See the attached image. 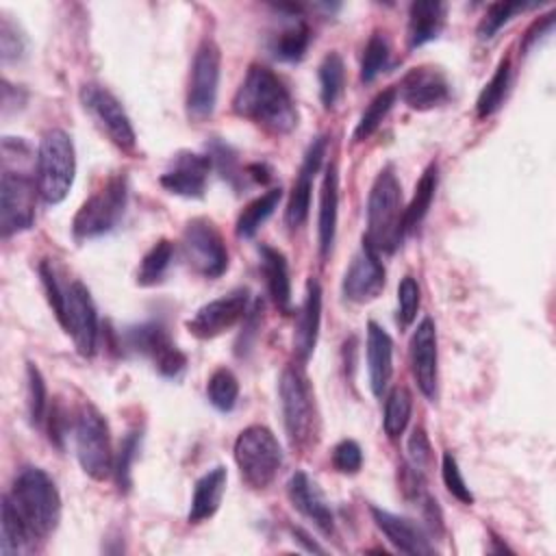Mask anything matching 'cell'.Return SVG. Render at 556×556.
I'll use <instances>...</instances> for the list:
<instances>
[{
    "label": "cell",
    "mask_w": 556,
    "mask_h": 556,
    "mask_svg": "<svg viewBox=\"0 0 556 556\" xmlns=\"http://www.w3.org/2000/svg\"><path fill=\"white\" fill-rule=\"evenodd\" d=\"M37 539L20 519L17 510L13 508L11 500L2 497V513H0V554L2 556H17L28 554L35 549Z\"/></svg>",
    "instance_id": "f546056e"
},
{
    "label": "cell",
    "mask_w": 556,
    "mask_h": 556,
    "mask_svg": "<svg viewBox=\"0 0 556 556\" xmlns=\"http://www.w3.org/2000/svg\"><path fill=\"white\" fill-rule=\"evenodd\" d=\"M382 289H384V265L380 261V254L369 243L363 241L361 252L354 256V261L350 263L343 276V282H341L343 298L356 304H365L376 300Z\"/></svg>",
    "instance_id": "ac0fdd59"
},
{
    "label": "cell",
    "mask_w": 556,
    "mask_h": 556,
    "mask_svg": "<svg viewBox=\"0 0 556 556\" xmlns=\"http://www.w3.org/2000/svg\"><path fill=\"white\" fill-rule=\"evenodd\" d=\"M172 256H174V245L167 239L156 241L141 258L139 269H137V285L141 287H152L156 282L163 280L165 271L172 265Z\"/></svg>",
    "instance_id": "8d00e7d4"
},
{
    "label": "cell",
    "mask_w": 556,
    "mask_h": 556,
    "mask_svg": "<svg viewBox=\"0 0 556 556\" xmlns=\"http://www.w3.org/2000/svg\"><path fill=\"white\" fill-rule=\"evenodd\" d=\"M395 89L404 104H408L415 111L441 106L450 100L452 93L447 76L443 74V70L434 65H419L408 70Z\"/></svg>",
    "instance_id": "e0dca14e"
},
{
    "label": "cell",
    "mask_w": 556,
    "mask_h": 556,
    "mask_svg": "<svg viewBox=\"0 0 556 556\" xmlns=\"http://www.w3.org/2000/svg\"><path fill=\"white\" fill-rule=\"evenodd\" d=\"M337 213H339V174L337 165L330 163L326 167L319 193V217H317V237H319V254L326 258L332 250L337 235Z\"/></svg>",
    "instance_id": "484cf974"
},
{
    "label": "cell",
    "mask_w": 556,
    "mask_h": 556,
    "mask_svg": "<svg viewBox=\"0 0 556 556\" xmlns=\"http://www.w3.org/2000/svg\"><path fill=\"white\" fill-rule=\"evenodd\" d=\"M387 61H389V41L382 33H374L363 48L361 80L374 83L376 76L387 67Z\"/></svg>",
    "instance_id": "f35d334b"
},
{
    "label": "cell",
    "mask_w": 556,
    "mask_h": 556,
    "mask_svg": "<svg viewBox=\"0 0 556 556\" xmlns=\"http://www.w3.org/2000/svg\"><path fill=\"white\" fill-rule=\"evenodd\" d=\"M219 74H222V52L215 41L204 39L191 61L189 80H187V115L193 122H204L213 115L217 104V89H219Z\"/></svg>",
    "instance_id": "9c48e42d"
},
{
    "label": "cell",
    "mask_w": 556,
    "mask_h": 556,
    "mask_svg": "<svg viewBox=\"0 0 556 556\" xmlns=\"http://www.w3.org/2000/svg\"><path fill=\"white\" fill-rule=\"evenodd\" d=\"M206 397H208L211 406H215L219 413H230L239 397L237 376L226 367L215 369L211 374V378L206 380Z\"/></svg>",
    "instance_id": "74e56055"
},
{
    "label": "cell",
    "mask_w": 556,
    "mask_h": 556,
    "mask_svg": "<svg viewBox=\"0 0 556 556\" xmlns=\"http://www.w3.org/2000/svg\"><path fill=\"white\" fill-rule=\"evenodd\" d=\"M282 424L289 439V445L298 452H306L317 441V404L313 387L302 367H285L278 384Z\"/></svg>",
    "instance_id": "277c9868"
},
{
    "label": "cell",
    "mask_w": 556,
    "mask_h": 556,
    "mask_svg": "<svg viewBox=\"0 0 556 556\" xmlns=\"http://www.w3.org/2000/svg\"><path fill=\"white\" fill-rule=\"evenodd\" d=\"M404 206L402 185L395 167L384 165L367 198V232L363 241L369 243L378 254H391L404 239Z\"/></svg>",
    "instance_id": "7a4b0ae2"
},
{
    "label": "cell",
    "mask_w": 556,
    "mask_h": 556,
    "mask_svg": "<svg viewBox=\"0 0 556 556\" xmlns=\"http://www.w3.org/2000/svg\"><path fill=\"white\" fill-rule=\"evenodd\" d=\"M421 302V291L419 285L413 276H404L397 285V324L400 326H410L417 317Z\"/></svg>",
    "instance_id": "7bdbcfd3"
},
{
    "label": "cell",
    "mask_w": 556,
    "mask_h": 556,
    "mask_svg": "<svg viewBox=\"0 0 556 556\" xmlns=\"http://www.w3.org/2000/svg\"><path fill=\"white\" fill-rule=\"evenodd\" d=\"M287 495L289 502L298 513H302L306 519H311L324 534H330L334 528V515L332 508L317 486L315 480L308 478L304 471H295L287 482Z\"/></svg>",
    "instance_id": "7402d4cb"
},
{
    "label": "cell",
    "mask_w": 556,
    "mask_h": 556,
    "mask_svg": "<svg viewBox=\"0 0 556 556\" xmlns=\"http://www.w3.org/2000/svg\"><path fill=\"white\" fill-rule=\"evenodd\" d=\"M395 98H397V89H395V87H389V89H382V91L367 104V109L363 111V115L358 117V122H356V126H354V132H352V141H354V143L369 139V137L378 130V126L382 124V119L387 117V113L393 109Z\"/></svg>",
    "instance_id": "836d02e7"
},
{
    "label": "cell",
    "mask_w": 556,
    "mask_h": 556,
    "mask_svg": "<svg viewBox=\"0 0 556 556\" xmlns=\"http://www.w3.org/2000/svg\"><path fill=\"white\" fill-rule=\"evenodd\" d=\"M291 534H293V536H295V541H298V543H302L308 552H319V554L324 552V547H321V545H317V543H315V541H313L304 530H300V528H291Z\"/></svg>",
    "instance_id": "681fc988"
},
{
    "label": "cell",
    "mask_w": 556,
    "mask_h": 556,
    "mask_svg": "<svg viewBox=\"0 0 556 556\" xmlns=\"http://www.w3.org/2000/svg\"><path fill=\"white\" fill-rule=\"evenodd\" d=\"M552 28H554V11L547 13V15H541L539 20H534V22L530 24V28H528L526 35H523L521 50L528 52L530 48H534L541 39H545V37L552 33Z\"/></svg>",
    "instance_id": "c3c4849f"
},
{
    "label": "cell",
    "mask_w": 556,
    "mask_h": 556,
    "mask_svg": "<svg viewBox=\"0 0 556 556\" xmlns=\"http://www.w3.org/2000/svg\"><path fill=\"white\" fill-rule=\"evenodd\" d=\"M367 374H369V387L376 397H382L391 374H393V341L389 332L376 324H367Z\"/></svg>",
    "instance_id": "d4e9b609"
},
{
    "label": "cell",
    "mask_w": 556,
    "mask_h": 556,
    "mask_svg": "<svg viewBox=\"0 0 556 556\" xmlns=\"http://www.w3.org/2000/svg\"><path fill=\"white\" fill-rule=\"evenodd\" d=\"M332 465L341 473H356L363 465V450L356 441L343 439L332 447Z\"/></svg>",
    "instance_id": "7dc6e473"
},
{
    "label": "cell",
    "mask_w": 556,
    "mask_h": 556,
    "mask_svg": "<svg viewBox=\"0 0 556 556\" xmlns=\"http://www.w3.org/2000/svg\"><path fill=\"white\" fill-rule=\"evenodd\" d=\"M211 167H213V161L208 154L180 150L169 159L159 182L163 189H167L174 195L195 200L204 195Z\"/></svg>",
    "instance_id": "2e32d148"
},
{
    "label": "cell",
    "mask_w": 556,
    "mask_h": 556,
    "mask_svg": "<svg viewBox=\"0 0 556 556\" xmlns=\"http://www.w3.org/2000/svg\"><path fill=\"white\" fill-rule=\"evenodd\" d=\"M226 469L222 465L208 469L204 476L198 478L191 495V506L187 513L189 523H200L213 517L222 504L226 491Z\"/></svg>",
    "instance_id": "83f0119b"
},
{
    "label": "cell",
    "mask_w": 556,
    "mask_h": 556,
    "mask_svg": "<svg viewBox=\"0 0 556 556\" xmlns=\"http://www.w3.org/2000/svg\"><path fill=\"white\" fill-rule=\"evenodd\" d=\"M26 54V37L17 24L2 13L0 17V59L4 65L17 63Z\"/></svg>",
    "instance_id": "60d3db41"
},
{
    "label": "cell",
    "mask_w": 556,
    "mask_h": 556,
    "mask_svg": "<svg viewBox=\"0 0 556 556\" xmlns=\"http://www.w3.org/2000/svg\"><path fill=\"white\" fill-rule=\"evenodd\" d=\"M523 7H526V4H521V2H493V4H489L486 11H484V15H482L480 22H478V28H476L478 37H480V39H491V37H495L497 30H500L506 22H510V17H513L517 11H521Z\"/></svg>",
    "instance_id": "ab89813d"
},
{
    "label": "cell",
    "mask_w": 556,
    "mask_h": 556,
    "mask_svg": "<svg viewBox=\"0 0 556 556\" xmlns=\"http://www.w3.org/2000/svg\"><path fill=\"white\" fill-rule=\"evenodd\" d=\"M76 458L93 480H106L113 471L109 424L93 404H83L74 424Z\"/></svg>",
    "instance_id": "ba28073f"
},
{
    "label": "cell",
    "mask_w": 556,
    "mask_h": 556,
    "mask_svg": "<svg viewBox=\"0 0 556 556\" xmlns=\"http://www.w3.org/2000/svg\"><path fill=\"white\" fill-rule=\"evenodd\" d=\"M248 304L250 291L245 287L232 289L200 306L193 317L187 319V330L198 339H215L248 315Z\"/></svg>",
    "instance_id": "5bb4252c"
},
{
    "label": "cell",
    "mask_w": 556,
    "mask_h": 556,
    "mask_svg": "<svg viewBox=\"0 0 556 556\" xmlns=\"http://www.w3.org/2000/svg\"><path fill=\"white\" fill-rule=\"evenodd\" d=\"M508 85H510V59L504 56L497 63L491 80L482 87V91L476 100L478 117H489L504 104V98L508 93Z\"/></svg>",
    "instance_id": "d6a6232c"
},
{
    "label": "cell",
    "mask_w": 556,
    "mask_h": 556,
    "mask_svg": "<svg viewBox=\"0 0 556 556\" xmlns=\"http://www.w3.org/2000/svg\"><path fill=\"white\" fill-rule=\"evenodd\" d=\"M326 137L319 135L311 141L304 159H302V165H300V172H298V178L293 182V189L289 193V202H287V208H285V222L289 228H298L306 222L308 217V208H311V191H313V176L317 174L324 156H326Z\"/></svg>",
    "instance_id": "ffe728a7"
},
{
    "label": "cell",
    "mask_w": 556,
    "mask_h": 556,
    "mask_svg": "<svg viewBox=\"0 0 556 556\" xmlns=\"http://www.w3.org/2000/svg\"><path fill=\"white\" fill-rule=\"evenodd\" d=\"M410 371L419 391L434 402L439 387V350L437 328L430 317H424L410 337Z\"/></svg>",
    "instance_id": "d6986e66"
},
{
    "label": "cell",
    "mask_w": 556,
    "mask_h": 556,
    "mask_svg": "<svg viewBox=\"0 0 556 556\" xmlns=\"http://www.w3.org/2000/svg\"><path fill=\"white\" fill-rule=\"evenodd\" d=\"M408 458H410V467L417 469L419 473L428 471L432 465V447L421 426H415L408 437Z\"/></svg>",
    "instance_id": "bcb514c9"
},
{
    "label": "cell",
    "mask_w": 556,
    "mask_h": 556,
    "mask_svg": "<svg viewBox=\"0 0 556 556\" xmlns=\"http://www.w3.org/2000/svg\"><path fill=\"white\" fill-rule=\"evenodd\" d=\"M122 343L126 350L152 358L154 367L165 378H176L187 365V356L172 343L167 328L161 321H143L124 328Z\"/></svg>",
    "instance_id": "7c38bea8"
},
{
    "label": "cell",
    "mask_w": 556,
    "mask_h": 556,
    "mask_svg": "<svg viewBox=\"0 0 556 556\" xmlns=\"http://www.w3.org/2000/svg\"><path fill=\"white\" fill-rule=\"evenodd\" d=\"M59 324L67 334H72L80 356H93L98 341V315L91 293L80 280H74L65 287L63 317Z\"/></svg>",
    "instance_id": "9a60e30c"
},
{
    "label": "cell",
    "mask_w": 556,
    "mask_h": 556,
    "mask_svg": "<svg viewBox=\"0 0 556 556\" xmlns=\"http://www.w3.org/2000/svg\"><path fill=\"white\" fill-rule=\"evenodd\" d=\"M282 198V189L274 187L265 193H261L256 200H252L239 215L237 219V237L239 239H252L256 235V230L271 217V213L276 211L278 202Z\"/></svg>",
    "instance_id": "1f68e13d"
},
{
    "label": "cell",
    "mask_w": 556,
    "mask_h": 556,
    "mask_svg": "<svg viewBox=\"0 0 556 556\" xmlns=\"http://www.w3.org/2000/svg\"><path fill=\"white\" fill-rule=\"evenodd\" d=\"M319 98L326 109H332L345 87V65L337 52H328L319 63Z\"/></svg>",
    "instance_id": "e575fe53"
},
{
    "label": "cell",
    "mask_w": 556,
    "mask_h": 556,
    "mask_svg": "<svg viewBox=\"0 0 556 556\" xmlns=\"http://www.w3.org/2000/svg\"><path fill=\"white\" fill-rule=\"evenodd\" d=\"M441 476H443V484L447 486V491L463 504H473V493L469 491L460 467L456 463V456L452 452H443L441 458Z\"/></svg>",
    "instance_id": "ee69618b"
},
{
    "label": "cell",
    "mask_w": 556,
    "mask_h": 556,
    "mask_svg": "<svg viewBox=\"0 0 556 556\" xmlns=\"http://www.w3.org/2000/svg\"><path fill=\"white\" fill-rule=\"evenodd\" d=\"M413 410V397L406 387H395L387 400H384V415H382V428L389 439H397L410 419Z\"/></svg>",
    "instance_id": "d590c367"
},
{
    "label": "cell",
    "mask_w": 556,
    "mask_h": 556,
    "mask_svg": "<svg viewBox=\"0 0 556 556\" xmlns=\"http://www.w3.org/2000/svg\"><path fill=\"white\" fill-rule=\"evenodd\" d=\"M278 11L289 13V22L282 24L267 41V48L274 59L278 61H300L311 43V28L308 24L298 15L300 7L298 4H278Z\"/></svg>",
    "instance_id": "603a6c76"
},
{
    "label": "cell",
    "mask_w": 556,
    "mask_h": 556,
    "mask_svg": "<svg viewBox=\"0 0 556 556\" xmlns=\"http://www.w3.org/2000/svg\"><path fill=\"white\" fill-rule=\"evenodd\" d=\"M445 24V4L437 0H421L413 2L408 9V26H406V39L408 48H421L428 41L437 39Z\"/></svg>",
    "instance_id": "4316f807"
},
{
    "label": "cell",
    "mask_w": 556,
    "mask_h": 556,
    "mask_svg": "<svg viewBox=\"0 0 556 556\" xmlns=\"http://www.w3.org/2000/svg\"><path fill=\"white\" fill-rule=\"evenodd\" d=\"M182 254L187 265L204 276V278H217L228 267V250L226 241L208 217H193L185 224L182 230Z\"/></svg>",
    "instance_id": "30bf717a"
},
{
    "label": "cell",
    "mask_w": 556,
    "mask_h": 556,
    "mask_svg": "<svg viewBox=\"0 0 556 556\" xmlns=\"http://www.w3.org/2000/svg\"><path fill=\"white\" fill-rule=\"evenodd\" d=\"M232 452L241 480L254 491L267 489L282 467V450L278 439L269 428L258 424L239 432Z\"/></svg>",
    "instance_id": "8992f818"
},
{
    "label": "cell",
    "mask_w": 556,
    "mask_h": 556,
    "mask_svg": "<svg viewBox=\"0 0 556 556\" xmlns=\"http://www.w3.org/2000/svg\"><path fill=\"white\" fill-rule=\"evenodd\" d=\"M232 111L271 135H287L298 126L289 89L265 65H250L232 98Z\"/></svg>",
    "instance_id": "6da1fadb"
},
{
    "label": "cell",
    "mask_w": 556,
    "mask_h": 556,
    "mask_svg": "<svg viewBox=\"0 0 556 556\" xmlns=\"http://www.w3.org/2000/svg\"><path fill=\"white\" fill-rule=\"evenodd\" d=\"M369 513H371L378 530L387 536V541L395 549H400L404 554H413V556L434 554V545L430 543V536L413 519H406L402 515L389 513L378 506H369Z\"/></svg>",
    "instance_id": "44dd1931"
},
{
    "label": "cell",
    "mask_w": 556,
    "mask_h": 556,
    "mask_svg": "<svg viewBox=\"0 0 556 556\" xmlns=\"http://www.w3.org/2000/svg\"><path fill=\"white\" fill-rule=\"evenodd\" d=\"M37 185L24 169L2 167L0 176V235L4 239L28 230L35 222Z\"/></svg>",
    "instance_id": "8fae6325"
},
{
    "label": "cell",
    "mask_w": 556,
    "mask_h": 556,
    "mask_svg": "<svg viewBox=\"0 0 556 556\" xmlns=\"http://www.w3.org/2000/svg\"><path fill=\"white\" fill-rule=\"evenodd\" d=\"M437 182H439V167H437V163H430L424 169L410 202L404 206V235H408L421 226L424 217L430 211V204H432V198L437 191Z\"/></svg>",
    "instance_id": "4dcf8cb0"
},
{
    "label": "cell",
    "mask_w": 556,
    "mask_h": 556,
    "mask_svg": "<svg viewBox=\"0 0 556 556\" xmlns=\"http://www.w3.org/2000/svg\"><path fill=\"white\" fill-rule=\"evenodd\" d=\"M26 382H28V417L35 426H41L48 408V395H46V382L41 371L37 369L35 363H28L26 367Z\"/></svg>",
    "instance_id": "b9f144b4"
},
{
    "label": "cell",
    "mask_w": 556,
    "mask_h": 556,
    "mask_svg": "<svg viewBox=\"0 0 556 556\" xmlns=\"http://www.w3.org/2000/svg\"><path fill=\"white\" fill-rule=\"evenodd\" d=\"M76 174V152L72 137L61 128H50L37 150V189L46 204L67 198Z\"/></svg>",
    "instance_id": "5b68a950"
},
{
    "label": "cell",
    "mask_w": 556,
    "mask_h": 556,
    "mask_svg": "<svg viewBox=\"0 0 556 556\" xmlns=\"http://www.w3.org/2000/svg\"><path fill=\"white\" fill-rule=\"evenodd\" d=\"M321 326V285L315 278H308L304 302L298 313V324L293 332V352L298 361H308L317 345V334Z\"/></svg>",
    "instance_id": "cb8c5ba5"
},
{
    "label": "cell",
    "mask_w": 556,
    "mask_h": 556,
    "mask_svg": "<svg viewBox=\"0 0 556 556\" xmlns=\"http://www.w3.org/2000/svg\"><path fill=\"white\" fill-rule=\"evenodd\" d=\"M83 109L91 115V119L100 126V130L124 152H132L137 146L135 128L119 104V100L98 83H85L80 87Z\"/></svg>",
    "instance_id": "4fadbf2b"
},
{
    "label": "cell",
    "mask_w": 556,
    "mask_h": 556,
    "mask_svg": "<svg viewBox=\"0 0 556 556\" xmlns=\"http://www.w3.org/2000/svg\"><path fill=\"white\" fill-rule=\"evenodd\" d=\"M139 441H141V432L130 430L124 437L122 445H119V456H117V465H115V478H117V484H119L122 491H128V486H130V467H132V460L137 456Z\"/></svg>",
    "instance_id": "f6af8a7d"
},
{
    "label": "cell",
    "mask_w": 556,
    "mask_h": 556,
    "mask_svg": "<svg viewBox=\"0 0 556 556\" xmlns=\"http://www.w3.org/2000/svg\"><path fill=\"white\" fill-rule=\"evenodd\" d=\"M7 497L35 539H46L59 526L61 495L43 469L24 467L15 476Z\"/></svg>",
    "instance_id": "3957f363"
},
{
    "label": "cell",
    "mask_w": 556,
    "mask_h": 556,
    "mask_svg": "<svg viewBox=\"0 0 556 556\" xmlns=\"http://www.w3.org/2000/svg\"><path fill=\"white\" fill-rule=\"evenodd\" d=\"M258 254H261V267H263L267 291L276 308L289 315L293 311V304H291V280H289L287 258L280 250L271 245H258Z\"/></svg>",
    "instance_id": "f1b7e54d"
},
{
    "label": "cell",
    "mask_w": 556,
    "mask_h": 556,
    "mask_svg": "<svg viewBox=\"0 0 556 556\" xmlns=\"http://www.w3.org/2000/svg\"><path fill=\"white\" fill-rule=\"evenodd\" d=\"M128 202V180L124 174L109 176L76 211L72 235L76 241H89L111 232L124 217Z\"/></svg>",
    "instance_id": "52a82bcc"
}]
</instances>
